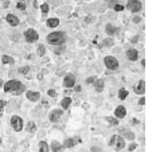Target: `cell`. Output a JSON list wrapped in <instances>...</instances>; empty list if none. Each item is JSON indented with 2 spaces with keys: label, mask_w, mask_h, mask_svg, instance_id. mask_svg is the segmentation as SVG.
Here are the masks:
<instances>
[{
  "label": "cell",
  "mask_w": 146,
  "mask_h": 152,
  "mask_svg": "<svg viewBox=\"0 0 146 152\" xmlns=\"http://www.w3.org/2000/svg\"><path fill=\"white\" fill-rule=\"evenodd\" d=\"M3 88L4 93H10L14 96H20L27 91V87L24 84L15 78L6 81L4 83Z\"/></svg>",
  "instance_id": "obj_1"
},
{
  "label": "cell",
  "mask_w": 146,
  "mask_h": 152,
  "mask_svg": "<svg viewBox=\"0 0 146 152\" xmlns=\"http://www.w3.org/2000/svg\"><path fill=\"white\" fill-rule=\"evenodd\" d=\"M67 34L63 31H54L47 36L46 41L48 44L53 46H62L67 40Z\"/></svg>",
  "instance_id": "obj_2"
},
{
  "label": "cell",
  "mask_w": 146,
  "mask_h": 152,
  "mask_svg": "<svg viewBox=\"0 0 146 152\" xmlns=\"http://www.w3.org/2000/svg\"><path fill=\"white\" fill-rule=\"evenodd\" d=\"M108 145L116 152H119L126 147V141L121 135L119 134H114L108 140Z\"/></svg>",
  "instance_id": "obj_3"
},
{
  "label": "cell",
  "mask_w": 146,
  "mask_h": 152,
  "mask_svg": "<svg viewBox=\"0 0 146 152\" xmlns=\"http://www.w3.org/2000/svg\"><path fill=\"white\" fill-rule=\"evenodd\" d=\"M10 125L15 132L20 133L24 127V120L19 115H14L10 118Z\"/></svg>",
  "instance_id": "obj_4"
},
{
  "label": "cell",
  "mask_w": 146,
  "mask_h": 152,
  "mask_svg": "<svg viewBox=\"0 0 146 152\" xmlns=\"http://www.w3.org/2000/svg\"><path fill=\"white\" fill-rule=\"evenodd\" d=\"M25 41L28 44H34L39 39V34L37 31L33 28L26 29L23 32Z\"/></svg>",
  "instance_id": "obj_5"
},
{
  "label": "cell",
  "mask_w": 146,
  "mask_h": 152,
  "mask_svg": "<svg viewBox=\"0 0 146 152\" xmlns=\"http://www.w3.org/2000/svg\"><path fill=\"white\" fill-rule=\"evenodd\" d=\"M103 62H104V64L105 65L106 68L108 70H111V71L116 70L119 67V60L115 57L110 56V55L104 57V58H103Z\"/></svg>",
  "instance_id": "obj_6"
},
{
  "label": "cell",
  "mask_w": 146,
  "mask_h": 152,
  "mask_svg": "<svg viewBox=\"0 0 146 152\" xmlns=\"http://www.w3.org/2000/svg\"><path fill=\"white\" fill-rule=\"evenodd\" d=\"M76 83V77L71 72H67L64 75L62 86L65 88H71L75 86Z\"/></svg>",
  "instance_id": "obj_7"
},
{
  "label": "cell",
  "mask_w": 146,
  "mask_h": 152,
  "mask_svg": "<svg viewBox=\"0 0 146 152\" xmlns=\"http://www.w3.org/2000/svg\"><path fill=\"white\" fill-rule=\"evenodd\" d=\"M64 111L61 108H55L51 110L48 115V118H49V121L52 124H56L59 121L61 118L62 117Z\"/></svg>",
  "instance_id": "obj_8"
},
{
  "label": "cell",
  "mask_w": 146,
  "mask_h": 152,
  "mask_svg": "<svg viewBox=\"0 0 146 152\" xmlns=\"http://www.w3.org/2000/svg\"><path fill=\"white\" fill-rule=\"evenodd\" d=\"M125 7L131 13H137L142 8V2L139 0H128Z\"/></svg>",
  "instance_id": "obj_9"
},
{
  "label": "cell",
  "mask_w": 146,
  "mask_h": 152,
  "mask_svg": "<svg viewBox=\"0 0 146 152\" xmlns=\"http://www.w3.org/2000/svg\"><path fill=\"white\" fill-rule=\"evenodd\" d=\"M133 92L137 95H144L146 91L145 81L143 79L138 80L137 83L133 87Z\"/></svg>",
  "instance_id": "obj_10"
},
{
  "label": "cell",
  "mask_w": 146,
  "mask_h": 152,
  "mask_svg": "<svg viewBox=\"0 0 146 152\" xmlns=\"http://www.w3.org/2000/svg\"><path fill=\"white\" fill-rule=\"evenodd\" d=\"M26 97L32 103H37L41 99V95L39 91L28 90L26 91Z\"/></svg>",
  "instance_id": "obj_11"
},
{
  "label": "cell",
  "mask_w": 146,
  "mask_h": 152,
  "mask_svg": "<svg viewBox=\"0 0 146 152\" xmlns=\"http://www.w3.org/2000/svg\"><path fill=\"white\" fill-rule=\"evenodd\" d=\"M127 114V111L125 107L122 105V104H119L116 107L115 111H114V115L116 118L118 119H123L126 117Z\"/></svg>",
  "instance_id": "obj_12"
},
{
  "label": "cell",
  "mask_w": 146,
  "mask_h": 152,
  "mask_svg": "<svg viewBox=\"0 0 146 152\" xmlns=\"http://www.w3.org/2000/svg\"><path fill=\"white\" fill-rule=\"evenodd\" d=\"M79 137H67L63 142V145L65 149H71L79 143Z\"/></svg>",
  "instance_id": "obj_13"
},
{
  "label": "cell",
  "mask_w": 146,
  "mask_h": 152,
  "mask_svg": "<svg viewBox=\"0 0 146 152\" xmlns=\"http://www.w3.org/2000/svg\"><path fill=\"white\" fill-rule=\"evenodd\" d=\"M125 55L127 59L130 61L135 62L137 60L138 58H139V51L134 48H129L125 51Z\"/></svg>",
  "instance_id": "obj_14"
},
{
  "label": "cell",
  "mask_w": 146,
  "mask_h": 152,
  "mask_svg": "<svg viewBox=\"0 0 146 152\" xmlns=\"http://www.w3.org/2000/svg\"><path fill=\"white\" fill-rule=\"evenodd\" d=\"M6 20L12 27H16L20 23V18L13 14H7L6 16Z\"/></svg>",
  "instance_id": "obj_15"
},
{
  "label": "cell",
  "mask_w": 146,
  "mask_h": 152,
  "mask_svg": "<svg viewBox=\"0 0 146 152\" xmlns=\"http://www.w3.org/2000/svg\"><path fill=\"white\" fill-rule=\"evenodd\" d=\"M49 148L53 152H63L65 148L63 144L58 140H53L49 145Z\"/></svg>",
  "instance_id": "obj_16"
},
{
  "label": "cell",
  "mask_w": 146,
  "mask_h": 152,
  "mask_svg": "<svg viewBox=\"0 0 146 152\" xmlns=\"http://www.w3.org/2000/svg\"><path fill=\"white\" fill-rule=\"evenodd\" d=\"M95 91L98 93H101L105 87V83L101 78H98L95 82L92 84Z\"/></svg>",
  "instance_id": "obj_17"
},
{
  "label": "cell",
  "mask_w": 146,
  "mask_h": 152,
  "mask_svg": "<svg viewBox=\"0 0 146 152\" xmlns=\"http://www.w3.org/2000/svg\"><path fill=\"white\" fill-rule=\"evenodd\" d=\"M121 135L125 140H127L130 141H133L135 140V134L133 132H132L129 129H124L120 131Z\"/></svg>",
  "instance_id": "obj_18"
},
{
  "label": "cell",
  "mask_w": 146,
  "mask_h": 152,
  "mask_svg": "<svg viewBox=\"0 0 146 152\" xmlns=\"http://www.w3.org/2000/svg\"><path fill=\"white\" fill-rule=\"evenodd\" d=\"M73 99L70 96H65L60 101V105L62 107L63 110L67 111L70 108L71 104L72 103Z\"/></svg>",
  "instance_id": "obj_19"
},
{
  "label": "cell",
  "mask_w": 146,
  "mask_h": 152,
  "mask_svg": "<svg viewBox=\"0 0 146 152\" xmlns=\"http://www.w3.org/2000/svg\"><path fill=\"white\" fill-rule=\"evenodd\" d=\"M60 23V20L59 18L56 17L49 18L46 21V25L49 28H55L59 26Z\"/></svg>",
  "instance_id": "obj_20"
},
{
  "label": "cell",
  "mask_w": 146,
  "mask_h": 152,
  "mask_svg": "<svg viewBox=\"0 0 146 152\" xmlns=\"http://www.w3.org/2000/svg\"><path fill=\"white\" fill-rule=\"evenodd\" d=\"M117 27H116L115 26H114L111 23H107L105 26V32L108 36H114L117 32Z\"/></svg>",
  "instance_id": "obj_21"
},
{
  "label": "cell",
  "mask_w": 146,
  "mask_h": 152,
  "mask_svg": "<svg viewBox=\"0 0 146 152\" xmlns=\"http://www.w3.org/2000/svg\"><path fill=\"white\" fill-rule=\"evenodd\" d=\"M25 132L29 133H34L36 132L37 125L33 121H29L26 124L24 127Z\"/></svg>",
  "instance_id": "obj_22"
},
{
  "label": "cell",
  "mask_w": 146,
  "mask_h": 152,
  "mask_svg": "<svg viewBox=\"0 0 146 152\" xmlns=\"http://www.w3.org/2000/svg\"><path fill=\"white\" fill-rule=\"evenodd\" d=\"M1 63L3 64H10L14 65L15 64V59L12 56L8 54H3L1 58Z\"/></svg>",
  "instance_id": "obj_23"
},
{
  "label": "cell",
  "mask_w": 146,
  "mask_h": 152,
  "mask_svg": "<svg viewBox=\"0 0 146 152\" xmlns=\"http://www.w3.org/2000/svg\"><path fill=\"white\" fill-rule=\"evenodd\" d=\"M104 120L108 122V124L112 127L118 126L119 124V120L117 118H116L115 116H112V115H108V116L104 117Z\"/></svg>",
  "instance_id": "obj_24"
},
{
  "label": "cell",
  "mask_w": 146,
  "mask_h": 152,
  "mask_svg": "<svg viewBox=\"0 0 146 152\" xmlns=\"http://www.w3.org/2000/svg\"><path fill=\"white\" fill-rule=\"evenodd\" d=\"M49 145L46 141L41 140L39 142V152H49Z\"/></svg>",
  "instance_id": "obj_25"
},
{
  "label": "cell",
  "mask_w": 146,
  "mask_h": 152,
  "mask_svg": "<svg viewBox=\"0 0 146 152\" xmlns=\"http://www.w3.org/2000/svg\"><path fill=\"white\" fill-rule=\"evenodd\" d=\"M129 95V91L126 90L125 87H121L118 91V98L121 101H125L127 99V96Z\"/></svg>",
  "instance_id": "obj_26"
},
{
  "label": "cell",
  "mask_w": 146,
  "mask_h": 152,
  "mask_svg": "<svg viewBox=\"0 0 146 152\" xmlns=\"http://www.w3.org/2000/svg\"><path fill=\"white\" fill-rule=\"evenodd\" d=\"M40 8H41V12H42V18H46L48 14H49V10H50V7L49 5L48 4L47 2H44L43 4H42L41 6H39Z\"/></svg>",
  "instance_id": "obj_27"
},
{
  "label": "cell",
  "mask_w": 146,
  "mask_h": 152,
  "mask_svg": "<svg viewBox=\"0 0 146 152\" xmlns=\"http://www.w3.org/2000/svg\"><path fill=\"white\" fill-rule=\"evenodd\" d=\"M47 53V48L43 44H39L36 48V54L39 57H43Z\"/></svg>",
  "instance_id": "obj_28"
},
{
  "label": "cell",
  "mask_w": 146,
  "mask_h": 152,
  "mask_svg": "<svg viewBox=\"0 0 146 152\" xmlns=\"http://www.w3.org/2000/svg\"><path fill=\"white\" fill-rule=\"evenodd\" d=\"M102 44L103 46L107 47V48H111V47L115 45V41L113 38H107L103 39Z\"/></svg>",
  "instance_id": "obj_29"
},
{
  "label": "cell",
  "mask_w": 146,
  "mask_h": 152,
  "mask_svg": "<svg viewBox=\"0 0 146 152\" xmlns=\"http://www.w3.org/2000/svg\"><path fill=\"white\" fill-rule=\"evenodd\" d=\"M66 50V46L65 44L62 46H55L54 48V53L57 55H61L63 54L65 52Z\"/></svg>",
  "instance_id": "obj_30"
},
{
  "label": "cell",
  "mask_w": 146,
  "mask_h": 152,
  "mask_svg": "<svg viewBox=\"0 0 146 152\" xmlns=\"http://www.w3.org/2000/svg\"><path fill=\"white\" fill-rule=\"evenodd\" d=\"M30 70V68L29 66H20V68H18L17 70V72L19 73V74H20V75H26L29 72Z\"/></svg>",
  "instance_id": "obj_31"
},
{
  "label": "cell",
  "mask_w": 146,
  "mask_h": 152,
  "mask_svg": "<svg viewBox=\"0 0 146 152\" xmlns=\"http://www.w3.org/2000/svg\"><path fill=\"white\" fill-rule=\"evenodd\" d=\"M96 17L94 16V15H92L91 14L87 15L84 19L85 22L88 23V24H89V23H94L96 22Z\"/></svg>",
  "instance_id": "obj_32"
},
{
  "label": "cell",
  "mask_w": 146,
  "mask_h": 152,
  "mask_svg": "<svg viewBox=\"0 0 146 152\" xmlns=\"http://www.w3.org/2000/svg\"><path fill=\"white\" fill-rule=\"evenodd\" d=\"M98 78L97 76L96 75H92V76H90V77H87L86 80H85V82H86V85H92L93 83H94L96 80Z\"/></svg>",
  "instance_id": "obj_33"
},
{
  "label": "cell",
  "mask_w": 146,
  "mask_h": 152,
  "mask_svg": "<svg viewBox=\"0 0 146 152\" xmlns=\"http://www.w3.org/2000/svg\"><path fill=\"white\" fill-rule=\"evenodd\" d=\"M47 95L51 98H55L58 96V94L57 93V91H55L54 88H49V90L47 91Z\"/></svg>",
  "instance_id": "obj_34"
},
{
  "label": "cell",
  "mask_w": 146,
  "mask_h": 152,
  "mask_svg": "<svg viewBox=\"0 0 146 152\" xmlns=\"http://www.w3.org/2000/svg\"><path fill=\"white\" fill-rule=\"evenodd\" d=\"M125 7L123 5L116 4L115 6H114L113 10L115 12H123L125 10Z\"/></svg>",
  "instance_id": "obj_35"
},
{
  "label": "cell",
  "mask_w": 146,
  "mask_h": 152,
  "mask_svg": "<svg viewBox=\"0 0 146 152\" xmlns=\"http://www.w3.org/2000/svg\"><path fill=\"white\" fill-rule=\"evenodd\" d=\"M8 102L4 99H0V113L4 111L5 107L7 105Z\"/></svg>",
  "instance_id": "obj_36"
},
{
  "label": "cell",
  "mask_w": 146,
  "mask_h": 152,
  "mask_svg": "<svg viewBox=\"0 0 146 152\" xmlns=\"http://www.w3.org/2000/svg\"><path fill=\"white\" fill-rule=\"evenodd\" d=\"M16 8L22 10V11H24L26 9V5L23 1H18L16 4Z\"/></svg>",
  "instance_id": "obj_37"
},
{
  "label": "cell",
  "mask_w": 146,
  "mask_h": 152,
  "mask_svg": "<svg viewBox=\"0 0 146 152\" xmlns=\"http://www.w3.org/2000/svg\"><path fill=\"white\" fill-rule=\"evenodd\" d=\"M138 147V143H137L136 142H134V141H133L129 145L128 147V150L130 152H132L134 150L137 149V148Z\"/></svg>",
  "instance_id": "obj_38"
},
{
  "label": "cell",
  "mask_w": 146,
  "mask_h": 152,
  "mask_svg": "<svg viewBox=\"0 0 146 152\" xmlns=\"http://www.w3.org/2000/svg\"><path fill=\"white\" fill-rule=\"evenodd\" d=\"M142 21V18L139 16V15H135L132 19V22H133L135 24H138Z\"/></svg>",
  "instance_id": "obj_39"
},
{
  "label": "cell",
  "mask_w": 146,
  "mask_h": 152,
  "mask_svg": "<svg viewBox=\"0 0 146 152\" xmlns=\"http://www.w3.org/2000/svg\"><path fill=\"white\" fill-rule=\"evenodd\" d=\"M107 16L111 20H116V19H117V15H116V13H114L112 12H108L107 14Z\"/></svg>",
  "instance_id": "obj_40"
},
{
  "label": "cell",
  "mask_w": 146,
  "mask_h": 152,
  "mask_svg": "<svg viewBox=\"0 0 146 152\" xmlns=\"http://www.w3.org/2000/svg\"><path fill=\"white\" fill-rule=\"evenodd\" d=\"M146 103L145 100V96H142V97L139 98V101L137 102V104L139 106H145Z\"/></svg>",
  "instance_id": "obj_41"
},
{
  "label": "cell",
  "mask_w": 146,
  "mask_h": 152,
  "mask_svg": "<svg viewBox=\"0 0 146 152\" xmlns=\"http://www.w3.org/2000/svg\"><path fill=\"white\" fill-rule=\"evenodd\" d=\"M55 74H56V75H57L58 77H62L63 75H65L66 73L65 72L64 70H62V69H58L57 70H56V71H55Z\"/></svg>",
  "instance_id": "obj_42"
},
{
  "label": "cell",
  "mask_w": 146,
  "mask_h": 152,
  "mask_svg": "<svg viewBox=\"0 0 146 152\" xmlns=\"http://www.w3.org/2000/svg\"><path fill=\"white\" fill-rule=\"evenodd\" d=\"M117 4V1H109L108 3V7L110 9H113L114 6Z\"/></svg>",
  "instance_id": "obj_43"
},
{
  "label": "cell",
  "mask_w": 146,
  "mask_h": 152,
  "mask_svg": "<svg viewBox=\"0 0 146 152\" xmlns=\"http://www.w3.org/2000/svg\"><path fill=\"white\" fill-rule=\"evenodd\" d=\"M138 40H139V37H138V36H133V37L131 38V40H130L131 42L133 44H137Z\"/></svg>",
  "instance_id": "obj_44"
},
{
  "label": "cell",
  "mask_w": 146,
  "mask_h": 152,
  "mask_svg": "<svg viewBox=\"0 0 146 152\" xmlns=\"http://www.w3.org/2000/svg\"><path fill=\"white\" fill-rule=\"evenodd\" d=\"M74 91H75L76 92H77V93H80V92H82V86L78 85L76 86H74Z\"/></svg>",
  "instance_id": "obj_45"
},
{
  "label": "cell",
  "mask_w": 146,
  "mask_h": 152,
  "mask_svg": "<svg viewBox=\"0 0 146 152\" xmlns=\"http://www.w3.org/2000/svg\"><path fill=\"white\" fill-rule=\"evenodd\" d=\"M36 78H37V79H38L39 80H40V81L42 80L44 78V75L42 74V72L38 73V75H37V76H36Z\"/></svg>",
  "instance_id": "obj_46"
},
{
  "label": "cell",
  "mask_w": 146,
  "mask_h": 152,
  "mask_svg": "<svg viewBox=\"0 0 146 152\" xmlns=\"http://www.w3.org/2000/svg\"><path fill=\"white\" fill-rule=\"evenodd\" d=\"M33 7H34V8H35L36 10L39 8V5L38 1H36V0H34V1H33Z\"/></svg>",
  "instance_id": "obj_47"
},
{
  "label": "cell",
  "mask_w": 146,
  "mask_h": 152,
  "mask_svg": "<svg viewBox=\"0 0 146 152\" xmlns=\"http://www.w3.org/2000/svg\"><path fill=\"white\" fill-rule=\"evenodd\" d=\"M9 5H10V1H4V4H3L4 8H5V9L7 8V7H8V6H9Z\"/></svg>",
  "instance_id": "obj_48"
},
{
  "label": "cell",
  "mask_w": 146,
  "mask_h": 152,
  "mask_svg": "<svg viewBox=\"0 0 146 152\" xmlns=\"http://www.w3.org/2000/svg\"><path fill=\"white\" fill-rule=\"evenodd\" d=\"M42 73L44 75H47V74H49V71L47 69H43L42 70Z\"/></svg>",
  "instance_id": "obj_49"
},
{
  "label": "cell",
  "mask_w": 146,
  "mask_h": 152,
  "mask_svg": "<svg viewBox=\"0 0 146 152\" xmlns=\"http://www.w3.org/2000/svg\"><path fill=\"white\" fill-rule=\"evenodd\" d=\"M4 83H5L4 80L2 79V78H0V89H1L2 87H3Z\"/></svg>",
  "instance_id": "obj_50"
},
{
  "label": "cell",
  "mask_w": 146,
  "mask_h": 152,
  "mask_svg": "<svg viewBox=\"0 0 146 152\" xmlns=\"http://www.w3.org/2000/svg\"><path fill=\"white\" fill-rule=\"evenodd\" d=\"M141 64H142V66L143 68L145 67V58H143V59H142V60H141Z\"/></svg>",
  "instance_id": "obj_51"
},
{
  "label": "cell",
  "mask_w": 146,
  "mask_h": 152,
  "mask_svg": "<svg viewBox=\"0 0 146 152\" xmlns=\"http://www.w3.org/2000/svg\"><path fill=\"white\" fill-rule=\"evenodd\" d=\"M1 143H2V139H1V137H0V145H1Z\"/></svg>",
  "instance_id": "obj_52"
},
{
  "label": "cell",
  "mask_w": 146,
  "mask_h": 152,
  "mask_svg": "<svg viewBox=\"0 0 146 152\" xmlns=\"http://www.w3.org/2000/svg\"><path fill=\"white\" fill-rule=\"evenodd\" d=\"M0 48H1V46H0Z\"/></svg>",
  "instance_id": "obj_53"
}]
</instances>
